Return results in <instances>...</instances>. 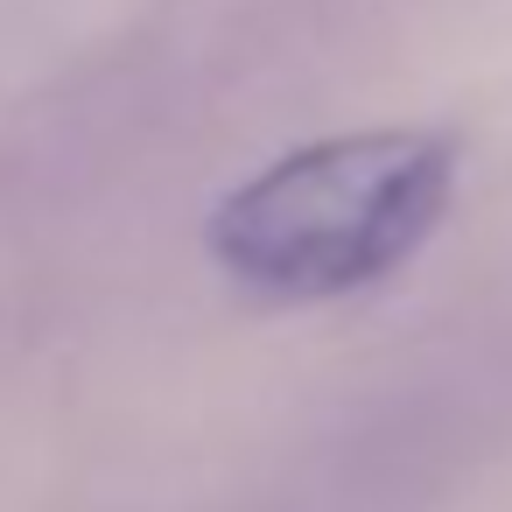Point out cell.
<instances>
[{
  "label": "cell",
  "instance_id": "cell-1",
  "mask_svg": "<svg viewBox=\"0 0 512 512\" xmlns=\"http://www.w3.org/2000/svg\"><path fill=\"white\" fill-rule=\"evenodd\" d=\"M456 162L435 134H337L281 155L211 211V260L260 295L323 302L393 274L442 218Z\"/></svg>",
  "mask_w": 512,
  "mask_h": 512
}]
</instances>
